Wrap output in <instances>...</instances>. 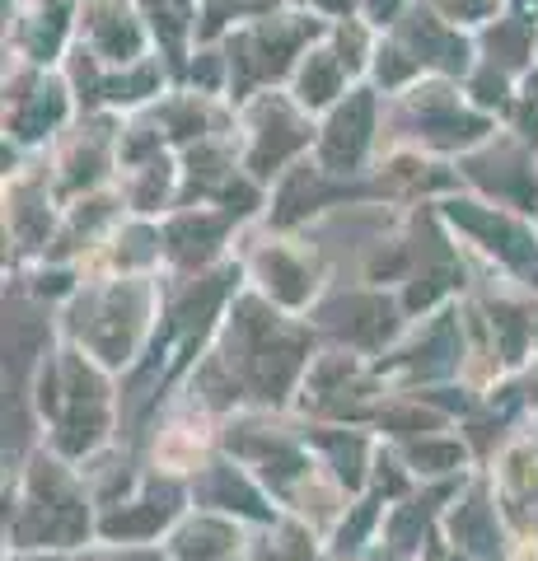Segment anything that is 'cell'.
Wrapping results in <instances>:
<instances>
[{
  "label": "cell",
  "mask_w": 538,
  "mask_h": 561,
  "mask_svg": "<svg viewBox=\"0 0 538 561\" xmlns=\"http://www.w3.org/2000/svg\"><path fill=\"white\" fill-rule=\"evenodd\" d=\"M319 346L323 337L309 314L277 309L244 286L188 365L183 389L220 417L248 407H295L300 379Z\"/></svg>",
  "instance_id": "cell-1"
},
{
  "label": "cell",
  "mask_w": 538,
  "mask_h": 561,
  "mask_svg": "<svg viewBox=\"0 0 538 561\" xmlns=\"http://www.w3.org/2000/svg\"><path fill=\"white\" fill-rule=\"evenodd\" d=\"M440 216L450 220L454 239L473 244L487 258L496 276H510V281H529V272L538 267V230L524 225L520 211H506V206H487V202H445Z\"/></svg>",
  "instance_id": "cell-8"
},
{
  "label": "cell",
  "mask_w": 538,
  "mask_h": 561,
  "mask_svg": "<svg viewBox=\"0 0 538 561\" xmlns=\"http://www.w3.org/2000/svg\"><path fill=\"white\" fill-rule=\"evenodd\" d=\"M29 403L43 431L38 445L75 463H85L122 435V379L61 337H52V346L33 365Z\"/></svg>",
  "instance_id": "cell-2"
},
{
  "label": "cell",
  "mask_w": 538,
  "mask_h": 561,
  "mask_svg": "<svg viewBox=\"0 0 538 561\" xmlns=\"http://www.w3.org/2000/svg\"><path fill=\"white\" fill-rule=\"evenodd\" d=\"M239 272L253 295L272 300L277 309H291V314H309L323 290L333 286L319 253L295 239H262L253 253L239 258Z\"/></svg>",
  "instance_id": "cell-9"
},
{
  "label": "cell",
  "mask_w": 538,
  "mask_h": 561,
  "mask_svg": "<svg viewBox=\"0 0 538 561\" xmlns=\"http://www.w3.org/2000/svg\"><path fill=\"white\" fill-rule=\"evenodd\" d=\"M248 547H253V524L206 505H188L183 519L164 533L169 561H248Z\"/></svg>",
  "instance_id": "cell-14"
},
{
  "label": "cell",
  "mask_w": 538,
  "mask_h": 561,
  "mask_svg": "<svg viewBox=\"0 0 538 561\" xmlns=\"http://www.w3.org/2000/svg\"><path fill=\"white\" fill-rule=\"evenodd\" d=\"M319 5H328V10H351V0H319Z\"/></svg>",
  "instance_id": "cell-22"
},
{
  "label": "cell",
  "mask_w": 538,
  "mask_h": 561,
  "mask_svg": "<svg viewBox=\"0 0 538 561\" xmlns=\"http://www.w3.org/2000/svg\"><path fill=\"white\" fill-rule=\"evenodd\" d=\"M370 141H375V99L356 89L333 117H328V127L319 136V169L323 173H356L370 155Z\"/></svg>",
  "instance_id": "cell-15"
},
{
  "label": "cell",
  "mask_w": 538,
  "mask_h": 561,
  "mask_svg": "<svg viewBox=\"0 0 538 561\" xmlns=\"http://www.w3.org/2000/svg\"><path fill=\"white\" fill-rule=\"evenodd\" d=\"M510 389H515V398H520L524 412H538V351L524 360L520 370L510 374Z\"/></svg>",
  "instance_id": "cell-21"
},
{
  "label": "cell",
  "mask_w": 538,
  "mask_h": 561,
  "mask_svg": "<svg viewBox=\"0 0 538 561\" xmlns=\"http://www.w3.org/2000/svg\"><path fill=\"white\" fill-rule=\"evenodd\" d=\"M342 66H347L342 57H309L300 80H295L300 103H305V108H328V103L342 94Z\"/></svg>",
  "instance_id": "cell-18"
},
{
  "label": "cell",
  "mask_w": 538,
  "mask_h": 561,
  "mask_svg": "<svg viewBox=\"0 0 538 561\" xmlns=\"http://www.w3.org/2000/svg\"><path fill=\"white\" fill-rule=\"evenodd\" d=\"M309 323L328 346H347L365 360L389 356L393 342L408 332L412 314L393 286H365V281H333L309 309Z\"/></svg>",
  "instance_id": "cell-5"
},
{
  "label": "cell",
  "mask_w": 538,
  "mask_h": 561,
  "mask_svg": "<svg viewBox=\"0 0 538 561\" xmlns=\"http://www.w3.org/2000/svg\"><path fill=\"white\" fill-rule=\"evenodd\" d=\"M188 491H192V505L234 515V519H244V524H253V529H258V524H272V519L281 515V505L272 501V491L262 487L258 477H253V468L234 459L230 449H220L216 459L188 482Z\"/></svg>",
  "instance_id": "cell-12"
},
{
  "label": "cell",
  "mask_w": 538,
  "mask_h": 561,
  "mask_svg": "<svg viewBox=\"0 0 538 561\" xmlns=\"http://www.w3.org/2000/svg\"><path fill=\"white\" fill-rule=\"evenodd\" d=\"M384 393H389V379L379 374L375 360L323 342L319 356L309 360L305 379H300L295 412L309 421H361V426H370Z\"/></svg>",
  "instance_id": "cell-6"
},
{
  "label": "cell",
  "mask_w": 538,
  "mask_h": 561,
  "mask_svg": "<svg viewBox=\"0 0 538 561\" xmlns=\"http://www.w3.org/2000/svg\"><path fill=\"white\" fill-rule=\"evenodd\" d=\"M160 318V276H80L71 300L57 309V337L122 379L155 351Z\"/></svg>",
  "instance_id": "cell-3"
},
{
  "label": "cell",
  "mask_w": 538,
  "mask_h": 561,
  "mask_svg": "<svg viewBox=\"0 0 538 561\" xmlns=\"http://www.w3.org/2000/svg\"><path fill=\"white\" fill-rule=\"evenodd\" d=\"M440 538L450 547H459L468 561L501 557V547H506V519H501L496 491L482 468L450 496L445 515H440Z\"/></svg>",
  "instance_id": "cell-11"
},
{
  "label": "cell",
  "mask_w": 538,
  "mask_h": 561,
  "mask_svg": "<svg viewBox=\"0 0 538 561\" xmlns=\"http://www.w3.org/2000/svg\"><path fill=\"white\" fill-rule=\"evenodd\" d=\"M141 449H146V468L178 477V482H192L225 449V417L178 384L160 403V412L150 417V426L141 431Z\"/></svg>",
  "instance_id": "cell-7"
},
{
  "label": "cell",
  "mask_w": 538,
  "mask_h": 561,
  "mask_svg": "<svg viewBox=\"0 0 538 561\" xmlns=\"http://www.w3.org/2000/svg\"><path fill=\"white\" fill-rule=\"evenodd\" d=\"M188 505H192L188 482L146 468L141 487L131 496L99 510V538H113V543H164V533L183 519Z\"/></svg>",
  "instance_id": "cell-10"
},
{
  "label": "cell",
  "mask_w": 538,
  "mask_h": 561,
  "mask_svg": "<svg viewBox=\"0 0 538 561\" xmlns=\"http://www.w3.org/2000/svg\"><path fill=\"white\" fill-rule=\"evenodd\" d=\"M61 113H66L61 89H47L43 99H29V103H24V113H19L15 131H19V136H43L52 122H61Z\"/></svg>",
  "instance_id": "cell-19"
},
{
  "label": "cell",
  "mask_w": 538,
  "mask_h": 561,
  "mask_svg": "<svg viewBox=\"0 0 538 561\" xmlns=\"http://www.w3.org/2000/svg\"><path fill=\"white\" fill-rule=\"evenodd\" d=\"M520 10L524 15H538V0H520Z\"/></svg>",
  "instance_id": "cell-23"
},
{
  "label": "cell",
  "mask_w": 538,
  "mask_h": 561,
  "mask_svg": "<svg viewBox=\"0 0 538 561\" xmlns=\"http://www.w3.org/2000/svg\"><path fill=\"white\" fill-rule=\"evenodd\" d=\"M99 538V501L80 463L47 445H33L15 468L5 547L10 552H75Z\"/></svg>",
  "instance_id": "cell-4"
},
{
  "label": "cell",
  "mask_w": 538,
  "mask_h": 561,
  "mask_svg": "<svg viewBox=\"0 0 538 561\" xmlns=\"http://www.w3.org/2000/svg\"><path fill=\"white\" fill-rule=\"evenodd\" d=\"M239 211L230 206H188L160 225L164 230V272H206L225 262V239L234 234Z\"/></svg>",
  "instance_id": "cell-13"
},
{
  "label": "cell",
  "mask_w": 538,
  "mask_h": 561,
  "mask_svg": "<svg viewBox=\"0 0 538 561\" xmlns=\"http://www.w3.org/2000/svg\"><path fill=\"white\" fill-rule=\"evenodd\" d=\"M131 169V183H127V206L131 216H160L164 206L174 202V187H178V173L164 155H150L141 164H127Z\"/></svg>",
  "instance_id": "cell-17"
},
{
  "label": "cell",
  "mask_w": 538,
  "mask_h": 561,
  "mask_svg": "<svg viewBox=\"0 0 538 561\" xmlns=\"http://www.w3.org/2000/svg\"><path fill=\"white\" fill-rule=\"evenodd\" d=\"M309 145V127L300 117L286 108V103H272L258 113V131L248 141V155H244V169L253 183H267L272 173H281L291 164L300 150Z\"/></svg>",
  "instance_id": "cell-16"
},
{
  "label": "cell",
  "mask_w": 538,
  "mask_h": 561,
  "mask_svg": "<svg viewBox=\"0 0 538 561\" xmlns=\"http://www.w3.org/2000/svg\"><path fill=\"white\" fill-rule=\"evenodd\" d=\"M99 47H103V57L131 61L136 52H141V38H136V29H131V24H103V29H99Z\"/></svg>",
  "instance_id": "cell-20"
}]
</instances>
